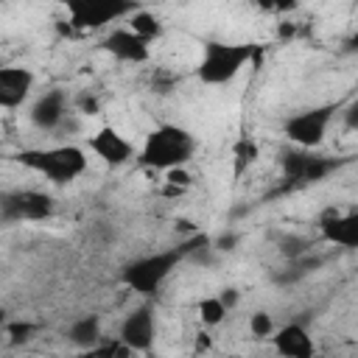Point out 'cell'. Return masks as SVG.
Returning a JSON list of instances; mask_svg holds the SVG:
<instances>
[{
    "label": "cell",
    "mask_w": 358,
    "mask_h": 358,
    "mask_svg": "<svg viewBox=\"0 0 358 358\" xmlns=\"http://www.w3.org/2000/svg\"><path fill=\"white\" fill-rule=\"evenodd\" d=\"M193 154H196V137L185 126L159 123L145 134L134 157L143 168L173 171V168H185L193 159Z\"/></svg>",
    "instance_id": "2"
},
{
    "label": "cell",
    "mask_w": 358,
    "mask_h": 358,
    "mask_svg": "<svg viewBox=\"0 0 358 358\" xmlns=\"http://www.w3.org/2000/svg\"><path fill=\"white\" fill-rule=\"evenodd\" d=\"M249 333L255 336V338H271V333L277 330V324H274V319H271V313L268 310H255V313H249Z\"/></svg>",
    "instance_id": "19"
},
{
    "label": "cell",
    "mask_w": 358,
    "mask_h": 358,
    "mask_svg": "<svg viewBox=\"0 0 358 358\" xmlns=\"http://www.w3.org/2000/svg\"><path fill=\"white\" fill-rule=\"evenodd\" d=\"M53 196L45 190H6L0 193V224H20V221H45L53 215Z\"/></svg>",
    "instance_id": "6"
},
{
    "label": "cell",
    "mask_w": 358,
    "mask_h": 358,
    "mask_svg": "<svg viewBox=\"0 0 358 358\" xmlns=\"http://www.w3.org/2000/svg\"><path fill=\"white\" fill-rule=\"evenodd\" d=\"M268 341H271V347L277 350L280 358H313V352H316V344H313L310 333L296 322L277 327Z\"/></svg>",
    "instance_id": "15"
},
{
    "label": "cell",
    "mask_w": 358,
    "mask_h": 358,
    "mask_svg": "<svg viewBox=\"0 0 358 358\" xmlns=\"http://www.w3.org/2000/svg\"><path fill=\"white\" fill-rule=\"evenodd\" d=\"M134 11L131 3H109V0H81L67 6V25L76 31H101L109 22L129 17Z\"/></svg>",
    "instance_id": "7"
},
{
    "label": "cell",
    "mask_w": 358,
    "mask_h": 358,
    "mask_svg": "<svg viewBox=\"0 0 358 358\" xmlns=\"http://www.w3.org/2000/svg\"><path fill=\"white\" fill-rule=\"evenodd\" d=\"M78 106H81V112H84V115H98V112H101V103H98L92 95H81Z\"/></svg>",
    "instance_id": "24"
},
{
    "label": "cell",
    "mask_w": 358,
    "mask_h": 358,
    "mask_svg": "<svg viewBox=\"0 0 358 358\" xmlns=\"http://www.w3.org/2000/svg\"><path fill=\"white\" fill-rule=\"evenodd\" d=\"M227 308L221 305V299L218 296H204L201 302H199V319H201V324H207V327H218L224 319H227Z\"/></svg>",
    "instance_id": "18"
},
{
    "label": "cell",
    "mask_w": 358,
    "mask_h": 358,
    "mask_svg": "<svg viewBox=\"0 0 358 358\" xmlns=\"http://www.w3.org/2000/svg\"><path fill=\"white\" fill-rule=\"evenodd\" d=\"M6 327H8V310L0 308V341L6 338Z\"/></svg>",
    "instance_id": "27"
},
{
    "label": "cell",
    "mask_w": 358,
    "mask_h": 358,
    "mask_svg": "<svg viewBox=\"0 0 358 358\" xmlns=\"http://www.w3.org/2000/svg\"><path fill=\"white\" fill-rule=\"evenodd\" d=\"M282 173L288 182H322L327 179L336 168H338V159H330V157H319L313 151H285L282 154Z\"/></svg>",
    "instance_id": "8"
},
{
    "label": "cell",
    "mask_w": 358,
    "mask_h": 358,
    "mask_svg": "<svg viewBox=\"0 0 358 358\" xmlns=\"http://www.w3.org/2000/svg\"><path fill=\"white\" fill-rule=\"evenodd\" d=\"M67 341L78 350H90V347L101 344V316L87 313V316L73 319L67 327Z\"/></svg>",
    "instance_id": "16"
},
{
    "label": "cell",
    "mask_w": 358,
    "mask_h": 358,
    "mask_svg": "<svg viewBox=\"0 0 358 358\" xmlns=\"http://www.w3.org/2000/svg\"><path fill=\"white\" fill-rule=\"evenodd\" d=\"M232 358H238V355H232Z\"/></svg>",
    "instance_id": "28"
},
{
    "label": "cell",
    "mask_w": 358,
    "mask_h": 358,
    "mask_svg": "<svg viewBox=\"0 0 358 358\" xmlns=\"http://www.w3.org/2000/svg\"><path fill=\"white\" fill-rule=\"evenodd\" d=\"M235 235H221L218 241H215V249H224V252H229V249H235Z\"/></svg>",
    "instance_id": "26"
},
{
    "label": "cell",
    "mask_w": 358,
    "mask_h": 358,
    "mask_svg": "<svg viewBox=\"0 0 358 358\" xmlns=\"http://www.w3.org/2000/svg\"><path fill=\"white\" fill-rule=\"evenodd\" d=\"M36 330H39V327H36L34 322H8L6 336H8V344L20 347V344H28V341L34 338Z\"/></svg>",
    "instance_id": "20"
},
{
    "label": "cell",
    "mask_w": 358,
    "mask_h": 358,
    "mask_svg": "<svg viewBox=\"0 0 358 358\" xmlns=\"http://www.w3.org/2000/svg\"><path fill=\"white\" fill-rule=\"evenodd\" d=\"M165 185L185 190V187H190V173H187L185 168H173V171H165Z\"/></svg>",
    "instance_id": "23"
},
{
    "label": "cell",
    "mask_w": 358,
    "mask_h": 358,
    "mask_svg": "<svg viewBox=\"0 0 358 358\" xmlns=\"http://www.w3.org/2000/svg\"><path fill=\"white\" fill-rule=\"evenodd\" d=\"M129 355V350L120 344V341H112V344H95V347H90V350H81V355L78 358H126Z\"/></svg>",
    "instance_id": "21"
},
{
    "label": "cell",
    "mask_w": 358,
    "mask_h": 358,
    "mask_svg": "<svg viewBox=\"0 0 358 358\" xmlns=\"http://www.w3.org/2000/svg\"><path fill=\"white\" fill-rule=\"evenodd\" d=\"M218 299H221V305H224L227 310H232V308L238 305V291H235V288H224V291L218 294Z\"/></svg>",
    "instance_id": "25"
},
{
    "label": "cell",
    "mask_w": 358,
    "mask_h": 358,
    "mask_svg": "<svg viewBox=\"0 0 358 358\" xmlns=\"http://www.w3.org/2000/svg\"><path fill=\"white\" fill-rule=\"evenodd\" d=\"M34 73L22 64L0 62V109H20L34 92Z\"/></svg>",
    "instance_id": "12"
},
{
    "label": "cell",
    "mask_w": 358,
    "mask_h": 358,
    "mask_svg": "<svg viewBox=\"0 0 358 358\" xmlns=\"http://www.w3.org/2000/svg\"><path fill=\"white\" fill-rule=\"evenodd\" d=\"M67 109H70L67 92H64V90H48V92H42V95L31 103L28 120H31L39 131H56V129L64 123Z\"/></svg>",
    "instance_id": "14"
},
{
    "label": "cell",
    "mask_w": 358,
    "mask_h": 358,
    "mask_svg": "<svg viewBox=\"0 0 358 358\" xmlns=\"http://www.w3.org/2000/svg\"><path fill=\"white\" fill-rule=\"evenodd\" d=\"M101 50H106L109 56L126 64H145L151 59V45L140 39L137 34H131L129 28H112L101 39Z\"/></svg>",
    "instance_id": "13"
},
{
    "label": "cell",
    "mask_w": 358,
    "mask_h": 358,
    "mask_svg": "<svg viewBox=\"0 0 358 358\" xmlns=\"http://www.w3.org/2000/svg\"><path fill=\"white\" fill-rule=\"evenodd\" d=\"M255 56V45L249 42H221L207 39L201 45V56L196 64V78L207 87H224L229 84Z\"/></svg>",
    "instance_id": "4"
},
{
    "label": "cell",
    "mask_w": 358,
    "mask_h": 358,
    "mask_svg": "<svg viewBox=\"0 0 358 358\" xmlns=\"http://www.w3.org/2000/svg\"><path fill=\"white\" fill-rule=\"evenodd\" d=\"M338 115V106L336 103H322V106H310V109H302L291 117H285L282 123V134L299 145L302 151H313L316 145H322L333 117Z\"/></svg>",
    "instance_id": "5"
},
{
    "label": "cell",
    "mask_w": 358,
    "mask_h": 358,
    "mask_svg": "<svg viewBox=\"0 0 358 358\" xmlns=\"http://www.w3.org/2000/svg\"><path fill=\"white\" fill-rule=\"evenodd\" d=\"M14 162L45 176L53 185H70L87 171L90 157L81 145L64 143V145H45V148H22L14 154Z\"/></svg>",
    "instance_id": "3"
},
{
    "label": "cell",
    "mask_w": 358,
    "mask_h": 358,
    "mask_svg": "<svg viewBox=\"0 0 358 358\" xmlns=\"http://www.w3.org/2000/svg\"><path fill=\"white\" fill-rule=\"evenodd\" d=\"M204 246H210V238L207 235H190V238H182L176 246H168V249H159V252H154V255H145V257H137V260H131V263H126L123 266V271H120V282L129 288V291H134V294H140V296H154L159 288H162V282L187 260V257H193L199 249H204Z\"/></svg>",
    "instance_id": "1"
},
{
    "label": "cell",
    "mask_w": 358,
    "mask_h": 358,
    "mask_svg": "<svg viewBox=\"0 0 358 358\" xmlns=\"http://www.w3.org/2000/svg\"><path fill=\"white\" fill-rule=\"evenodd\" d=\"M154 336H157V316L151 305H140L134 308L123 322H120V333L117 341L129 350V352H148L154 347Z\"/></svg>",
    "instance_id": "9"
},
{
    "label": "cell",
    "mask_w": 358,
    "mask_h": 358,
    "mask_svg": "<svg viewBox=\"0 0 358 358\" xmlns=\"http://www.w3.org/2000/svg\"><path fill=\"white\" fill-rule=\"evenodd\" d=\"M126 28H129L131 34H137L140 39H145L148 45L165 34L162 20H159L154 11H148V8H134V11L126 17Z\"/></svg>",
    "instance_id": "17"
},
{
    "label": "cell",
    "mask_w": 358,
    "mask_h": 358,
    "mask_svg": "<svg viewBox=\"0 0 358 358\" xmlns=\"http://www.w3.org/2000/svg\"><path fill=\"white\" fill-rule=\"evenodd\" d=\"M232 154H235V162H238V171H241L243 165H252L260 151H257V143H255L252 137H241V140L235 143Z\"/></svg>",
    "instance_id": "22"
},
{
    "label": "cell",
    "mask_w": 358,
    "mask_h": 358,
    "mask_svg": "<svg viewBox=\"0 0 358 358\" xmlns=\"http://www.w3.org/2000/svg\"><path fill=\"white\" fill-rule=\"evenodd\" d=\"M319 232L327 243H336L341 249H355L358 246V213L327 207L319 215Z\"/></svg>",
    "instance_id": "11"
},
{
    "label": "cell",
    "mask_w": 358,
    "mask_h": 358,
    "mask_svg": "<svg viewBox=\"0 0 358 358\" xmlns=\"http://www.w3.org/2000/svg\"><path fill=\"white\" fill-rule=\"evenodd\" d=\"M87 148L109 168H120L134 157L131 140H126L115 126H101L95 134L87 137Z\"/></svg>",
    "instance_id": "10"
}]
</instances>
